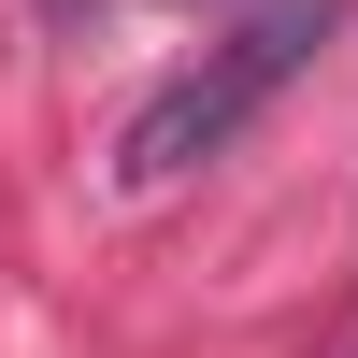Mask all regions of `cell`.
I'll use <instances>...</instances> for the list:
<instances>
[{
    "instance_id": "cell-1",
    "label": "cell",
    "mask_w": 358,
    "mask_h": 358,
    "mask_svg": "<svg viewBox=\"0 0 358 358\" xmlns=\"http://www.w3.org/2000/svg\"><path fill=\"white\" fill-rule=\"evenodd\" d=\"M330 29H344V0H258L229 43H201L187 72L158 86V101L129 115V143H115V187H187L201 158H229V143L258 129V115L287 101V86L330 57Z\"/></svg>"
},
{
    "instance_id": "cell-2",
    "label": "cell",
    "mask_w": 358,
    "mask_h": 358,
    "mask_svg": "<svg viewBox=\"0 0 358 358\" xmlns=\"http://www.w3.org/2000/svg\"><path fill=\"white\" fill-rule=\"evenodd\" d=\"M43 15H57V29H86V15H101V0H43Z\"/></svg>"
}]
</instances>
